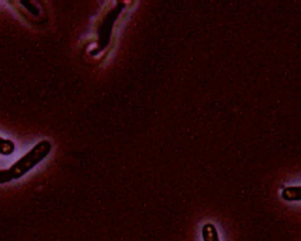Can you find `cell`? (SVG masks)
I'll return each instance as SVG.
<instances>
[{
	"instance_id": "cell-3",
	"label": "cell",
	"mask_w": 301,
	"mask_h": 241,
	"mask_svg": "<svg viewBox=\"0 0 301 241\" xmlns=\"http://www.w3.org/2000/svg\"><path fill=\"white\" fill-rule=\"evenodd\" d=\"M15 151V145L14 142L10 140V139L0 137V155H5V157H9L12 155Z\"/></svg>"
},
{
	"instance_id": "cell-2",
	"label": "cell",
	"mask_w": 301,
	"mask_h": 241,
	"mask_svg": "<svg viewBox=\"0 0 301 241\" xmlns=\"http://www.w3.org/2000/svg\"><path fill=\"white\" fill-rule=\"evenodd\" d=\"M281 195L287 201H299L301 200V187H287L283 191Z\"/></svg>"
},
{
	"instance_id": "cell-4",
	"label": "cell",
	"mask_w": 301,
	"mask_h": 241,
	"mask_svg": "<svg viewBox=\"0 0 301 241\" xmlns=\"http://www.w3.org/2000/svg\"><path fill=\"white\" fill-rule=\"evenodd\" d=\"M202 235H204L205 241H219L217 230L211 224H206L204 228H202Z\"/></svg>"
},
{
	"instance_id": "cell-1",
	"label": "cell",
	"mask_w": 301,
	"mask_h": 241,
	"mask_svg": "<svg viewBox=\"0 0 301 241\" xmlns=\"http://www.w3.org/2000/svg\"><path fill=\"white\" fill-rule=\"evenodd\" d=\"M52 151V144L48 140H42L35 144L27 153L19 158L13 165L6 170H0V185L11 182L24 177L26 173L43 162Z\"/></svg>"
}]
</instances>
